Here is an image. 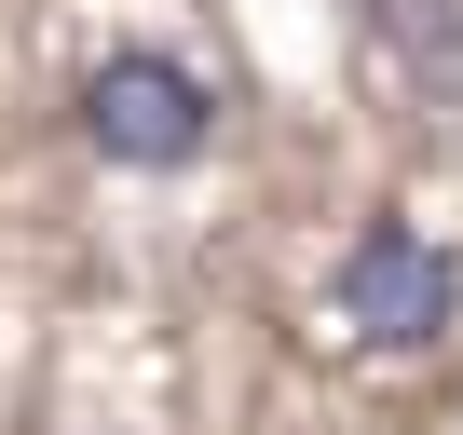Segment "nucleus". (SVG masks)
<instances>
[{
    "instance_id": "1",
    "label": "nucleus",
    "mask_w": 463,
    "mask_h": 435,
    "mask_svg": "<svg viewBox=\"0 0 463 435\" xmlns=\"http://www.w3.org/2000/svg\"><path fill=\"white\" fill-rule=\"evenodd\" d=\"M69 123H82L96 163H123V177H177V163H204V136H218V82L177 69V55H150V42H123V55L82 69Z\"/></svg>"
},
{
    "instance_id": "2",
    "label": "nucleus",
    "mask_w": 463,
    "mask_h": 435,
    "mask_svg": "<svg viewBox=\"0 0 463 435\" xmlns=\"http://www.w3.org/2000/svg\"><path fill=\"white\" fill-rule=\"evenodd\" d=\"M327 300H341V327L368 354H436L463 327V273H449L436 232H409V218H368V232L341 245V273H327Z\"/></svg>"
},
{
    "instance_id": "3",
    "label": "nucleus",
    "mask_w": 463,
    "mask_h": 435,
    "mask_svg": "<svg viewBox=\"0 0 463 435\" xmlns=\"http://www.w3.org/2000/svg\"><path fill=\"white\" fill-rule=\"evenodd\" d=\"M368 42H395L409 69H449L463 55V0H368Z\"/></svg>"
}]
</instances>
